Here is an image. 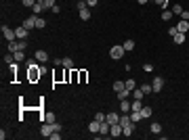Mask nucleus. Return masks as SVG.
Wrapping results in <instances>:
<instances>
[{"instance_id":"nucleus-1","label":"nucleus","mask_w":189,"mask_h":140,"mask_svg":"<svg viewBox=\"0 0 189 140\" xmlns=\"http://www.w3.org/2000/svg\"><path fill=\"white\" fill-rule=\"evenodd\" d=\"M44 73V69H40L38 65H34V67H27V77H30V82H36V80H40V75Z\"/></svg>"},{"instance_id":"nucleus-2","label":"nucleus","mask_w":189,"mask_h":140,"mask_svg":"<svg viewBox=\"0 0 189 140\" xmlns=\"http://www.w3.org/2000/svg\"><path fill=\"white\" fill-rule=\"evenodd\" d=\"M124 53H126V50H124V46H120V44H116V46H112V48H109V56H112L113 61L122 59V56H124Z\"/></svg>"},{"instance_id":"nucleus-3","label":"nucleus","mask_w":189,"mask_h":140,"mask_svg":"<svg viewBox=\"0 0 189 140\" xmlns=\"http://www.w3.org/2000/svg\"><path fill=\"white\" fill-rule=\"evenodd\" d=\"M55 132V125L53 123H48V121H44L42 123V128H40V134L44 136V138H51V134Z\"/></svg>"},{"instance_id":"nucleus-4","label":"nucleus","mask_w":189,"mask_h":140,"mask_svg":"<svg viewBox=\"0 0 189 140\" xmlns=\"http://www.w3.org/2000/svg\"><path fill=\"white\" fill-rule=\"evenodd\" d=\"M2 34H4V40H6V42H13V40L17 38V34H15V29L6 27V25H2Z\"/></svg>"},{"instance_id":"nucleus-5","label":"nucleus","mask_w":189,"mask_h":140,"mask_svg":"<svg viewBox=\"0 0 189 140\" xmlns=\"http://www.w3.org/2000/svg\"><path fill=\"white\" fill-rule=\"evenodd\" d=\"M151 88H153V92H160V90L164 88V77H155V80L151 82Z\"/></svg>"},{"instance_id":"nucleus-6","label":"nucleus","mask_w":189,"mask_h":140,"mask_svg":"<svg viewBox=\"0 0 189 140\" xmlns=\"http://www.w3.org/2000/svg\"><path fill=\"white\" fill-rule=\"evenodd\" d=\"M23 27L25 29H34L36 27V17H25L23 19Z\"/></svg>"},{"instance_id":"nucleus-7","label":"nucleus","mask_w":189,"mask_h":140,"mask_svg":"<svg viewBox=\"0 0 189 140\" xmlns=\"http://www.w3.org/2000/svg\"><path fill=\"white\" fill-rule=\"evenodd\" d=\"M177 29H179L181 34H187V32H189V21H185V19H181V21L177 23Z\"/></svg>"},{"instance_id":"nucleus-8","label":"nucleus","mask_w":189,"mask_h":140,"mask_svg":"<svg viewBox=\"0 0 189 140\" xmlns=\"http://www.w3.org/2000/svg\"><path fill=\"white\" fill-rule=\"evenodd\" d=\"M109 136H113V138L116 136H122V125L120 123H113L112 128H109Z\"/></svg>"},{"instance_id":"nucleus-9","label":"nucleus","mask_w":189,"mask_h":140,"mask_svg":"<svg viewBox=\"0 0 189 140\" xmlns=\"http://www.w3.org/2000/svg\"><path fill=\"white\" fill-rule=\"evenodd\" d=\"M32 11H34L36 15H40L42 11H46V6H44V0H36V4L32 6Z\"/></svg>"},{"instance_id":"nucleus-10","label":"nucleus","mask_w":189,"mask_h":140,"mask_svg":"<svg viewBox=\"0 0 189 140\" xmlns=\"http://www.w3.org/2000/svg\"><path fill=\"white\" fill-rule=\"evenodd\" d=\"M134 125H137V123H128V125H124V128H122V136H132V134H134Z\"/></svg>"},{"instance_id":"nucleus-11","label":"nucleus","mask_w":189,"mask_h":140,"mask_svg":"<svg viewBox=\"0 0 189 140\" xmlns=\"http://www.w3.org/2000/svg\"><path fill=\"white\" fill-rule=\"evenodd\" d=\"M15 34H17V40H25V38H27V34H30V29H25V27L21 25V27H17V29H15Z\"/></svg>"},{"instance_id":"nucleus-12","label":"nucleus","mask_w":189,"mask_h":140,"mask_svg":"<svg viewBox=\"0 0 189 140\" xmlns=\"http://www.w3.org/2000/svg\"><path fill=\"white\" fill-rule=\"evenodd\" d=\"M105 121L109 123V125H113V123H120V115H118V113H109V115H105Z\"/></svg>"},{"instance_id":"nucleus-13","label":"nucleus","mask_w":189,"mask_h":140,"mask_svg":"<svg viewBox=\"0 0 189 140\" xmlns=\"http://www.w3.org/2000/svg\"><path fill=\"white\" fill-rule=\"evenodd\" d=\"M36 61L46 63V61H48V53H46V50H36Z\"/></svg>"},{"instance_id":"nucleus-14","label":"nucleus","mask_w":189,"mask_h":140,"mask_svg":"<svg viewBox=\"0 0 189 140\" xmlns=\"http://www.w3.org/2000/svg\"><path fill=\"white\" fill-rule=\"evenodd\" d=\"M99 128H101V121H97V119L93 117V121L88 123V130H91L93 134H97V132H99Z\"/></svg>"},{"instance_id":"nucleus-15","label":"nucleus","mask_w":189,"mask_h":140,"mask_svg":"<svg viewBox=\"0 0 189 140\" xmlns=\"http://www.w3.org/2000/svg\"><path fill=\"white\" fill-rule=\"evenodd\" d=\"M132 98H137V101H143V96H145V92L141 90V88H134L132 90V94H130Z\"/></svg>"},{"instance_id":"nucleus-16","label":"nucleus","mask_w":189,"mask_h":140,"mask_svg":"<svg viewBox=\"0 0 189 140\" xmlns=\"http://www.w3.org/2000/svg\"><path fill=\"white\" fill-rule=\"evenodd\" d=\"M109 128H112V125H109L107 121H101V128H99V134H101V136L109 134Z\"/></svg>"},{"instance_id":"nucleus-17","label":"nucleus","mask_w":189,"mask_h":140,"mask_svg":"<svg viewBox=\"0 0 189 140\" xmlns=\"http://www.w3.org/2000/svg\"><path fill=\"white\" fill-rule=\"evenodd\" d=\"M78 15H80L82 21H88V19H91V11H88V6H86V9H82V11H78Z\"/></svg>"},{"instance_id":"nucleus-18","label":"nucleus","mask_w":189,"mask_h":140,"mask_svg":"<svg viewBox=\"0 0 189 140\" xmlns=\"http://www.w3.org/2000/svg\"><path fill=\"white\" fill-rule=\"evenodd\" d=\"M116 94H118V101H124V98H128V96H130L132 92H130V90H126V88H124V90H120V92H116Z\"/></svg>"},{"instance_id":"nucleus-19","label":"nucleus","mask_w":189,"mask_h":140,"mask_svg":"<svg viewBox=\"0 0 189 140\" xmlns=\"http://www.w3.org/2000/svg\"><path fill=\"white\" fill-rule=\"evenodd\" d=\"M141 119H143V117H141V111H130V121L132 123H139Z\"/></svg>"},{"instance_id":"nucleus-20","label":"nucleus","mask_w":189,"mask_h":140,"mask_svg":"<svg viewBox=\"0 0 189 140\" xmlns=\"http://www.w3.org/2000/svg\"><path fill=\"white\" fill-rule=\"evenodd\" d=\"M141 109H143V101H137V98H134L130 103V111H141Z\"/></svg>"},{"instance_id":"nucleus-21","label":"nucleus","mask_w":189,"mask_h":140,"mask_svg":"<svg viewBox=\"0 0 189 140\" xmlns=\"http://www.w3.org/2000/svg\"><path fill=\"white\" fill-rule=\"evenodd\" d=\"M120 109H122V113H130V103L124 98V101H120Z\"/></svg>"},{"instance_id":"nucleus-22","label":"nucleus","mask_w":189,"mask_h":140,"mask_svg":"<svg viewBox=\"0 0 189 140\" xmlns=\"http://www.w3.org/2000/svg\"><path fill=\"white\" fill-rule=\"evenodd\" d=\"M128 123H130V115H128V113H122V115H120V125L124 128V125H128Z\"/></svg>"},{"instance_id":"nucleus-23","label":"nucleus","mask_w":189,"mask_h":140,"mask_svg":"<svg viewBox=\"0 0 189 140\" xmlns=\"http://www.w3.org/2000/svg\"><path fill=\"white\" fill-rule=\"evenodd\" d=\"M172 40H174V44H183V42H185V34H181V32H179V34L172 36Z\"/></svg>"},{"instance_id":"nucleus-24","label":"nucleus","mask_w":189,"mask_h":140,"mask_svg":"<svg viewBox=\"0 0 189 140\" xmlns=\"http://www.w3.org/2000/svg\"><path fill=\"white\" fill-rule=\"evenodd\" d=\"M4 63H6V65H13V63H17V61H15V54H13V53L4 54Z\"/></svg>"},{"instance_id":"nucleus-25","label":"nucleus","mask_w":189,"mask_h":140,"mask_svg":"<svg viewBox=\"0 0 189 140\" xmlns=\"http://www.w3.org/2000/svg\"><path fill=\"white\" fill-rule=\"evenodd\" d=\"M149 130H151V132H153V134H160V132H162V125H160V123H158V121H153V123H151V125H149Z\"/></svg>"},{"instance_id":"nucleus-26","label":"nucleus","mask_w":189,"mask_h":140,"mask_svg":"<svg viewBox=\"0 0 189 140\" xmlns=\"http://www.w3.org/2000/svg\"><path fill=\"white\" fill-rule=\"evenodd\" d=\"M124 86H126V90H130V92H132V90L137 88V82L130 77V80H126V82H124Z\"/></svg>"},{"instance_id":"nucleus-27","label":"nucleus","mask_w":189,"mask_h":140,"mask_svg":"<svg viewBox=\"0 0 189 140\" xmlns=\"http://www.w3.org/2000/svg\"><path fill=\"white\" fill-rule=\"evenodd\" d=\"M141 117H143V119L151 117V107H143V109H141Z\"/></svg>"},{"instance_id":"nucleus-28","label":"nucleus","mask_w":189,"mask_h":140,"mask_svg":"<svg viewBox=\"0 0 189 140\" xmlns=\"http://www.w3.org/2000/svg\"><path fill=\"white\" fill-rule=\"evenodd\" d=\"M13 54H15V61H17V63L25 61V53H23V50H17V53H13Z\"/></svg>"},{"instance_id":"nucleus-29","label":"nucleus","mask_w":189,"mask_h":140,"mask_svg":"<svg viewBox=\"0 0 189 140\" xmlns=\"http://www.w3.org/2000/svg\"><path fill=\"white\" fill-rule=\"evenodd\" d=\"M63 67H65V69H72V67H74V61H72L70 56H65V59H63Z\"/></svg>"},{"instance_id":"nucleus-30","label":"nucleus","mask_w":189,"mask_h":140,"mask_svg":"<svg viewBox=\"0 0 189 140\" xmlns=\"http://www.w3.org/2000/svg\"><path fill=\"white\" fill-rule=\"evenodd\" d=\"M42 119H44V121H48V123H55L57 121V119H55V113H46Z\"/></svg>"},{"instance_id":"nucleus-31","label":"nucleus","mask_w":189,"mask_h":140,"mask_svg":"<svg viewBox=\"0 0 189 140\" xmlns=\"http://www.w3.org/2000/svg\"><path fill=\"white\" fill-rule=\"evenodd\" d=\"M183 13V6L181 4H172V15H181Z\"/></svg>"},{"instance_id":"nucleus-32","label":"nucleus","mask_w":189,"mask_h":140,"mask_svg":"<svg viewBox=\"0 0 189 140\" xmlns=\"http://www.w3.org/2000/svg\"><path fill=\"white\" fill-rule=\"evenodd\" d=\"M36 27H38V29H42V27H46V21H44L42 17H36Z\"/></svg>"},{"instance_id":"nucleus-33","label":"nucleus","mask_w":189,"mask_h":140,"mask_svg":"<svg viewBox=\"0 0 189 140\" xmlns=\"http://www.w3.org/2000/svg\"><path fill=\"white\" fill-rule=\"evenodd\" d=\"M134 48V40H126L124 42V50H132Z\"/></svg>"},{"instance_id":"nucleus-34","label":"nucleus","mask_w":189,"mask_h":140,"mask_svg":"<svg viewBox=\"0 0 189 140\" xmlns=\"http://www.w3.org/2000/svg\"><path fill=\"white\" fill-rule=\"evenodd\" d=\"M124 82H113V90H116V92H120V90H124Z\"/></svg>"},{"instance_id":"nucleus-35","label":"nucleus","mask_w":189,"mask_h":140,"mask_svg":"<svg viewBox=\"0 0 189 140\" xmlns=\"http://www.w3.org/2000/svg\"><path fill=\"white\" fill-rule=\"evenodd\" d=\"M141 90H143L145 94H149V92H153V88H151V84H141Z\"/></svg>"},{"instance_id":"nucleus-36","label":"nucleus","mask_w":189,"mask_h":140,"mask_svg":"<svg viewBox=\"0 0 189 140\" xmlns=\"http://www.w3.org/2000/svg\"><path fill=\"white\" fill-rule=\"evenodd\" d=\"M162 19H164V21H170V19H172V13H170L168 9H166V11H162Z\"/></svg>"},{"instance_id":"nucleus-37","label":"nucleus","mask_w":189,"mask_h":140,"mask_svg":"<svg viewBox=\"0 0 189 140\" xmlns=\"http://www.w3.org/2000/svg\"><path fill=\"white\" fill-rule=\"evenodd\" d=\"M86 6H88V4H86L84 0H78V2H76V9H78V11H82V9H86Z\"/></svg>"},{"instance_id":"nucleus-38","label":"nucleus","mask_w":189,"mask_h":140,"mask_svg":"<svg viewBox=\"0 0 189 140\" xmlns=\"http://www.w3.org/2000/svg\"><path fill=\"white\" fill-rule=\"evenodd\" d=\"M155 2H158V6H160V9H164V11L168 9V0H155Z\"/></svg>"},{"instance_id":"nucleus-39","label":"nucleus","mask_w":189,"mask_h":140,"mask_svg":"<svg viewBox=\"0 0 189 140\" xmlns=\"http://www.w3.org/2000/svg\"><path fill=\"white\" fill-rule=\"evenodd\" d=\"M94 119H97V121H105V113H101V111L94 113Z\"/></svg>"},{"instance_id":"nucleus-40","label":"nucleus","mask_w":189,"mask_h":140,"mask_svg":"<svg viewBox=\"0 0 189 140\" xmlns=\"http://www.w3.org/2000/svg\"><path fill=\"white\" fill-rule=\"evenodd\" d=\"M21 4H23V6H30V9H32V6L36 4V0H21Z\"/></svg>"},{"instance_id":"nucleus-41","label":"nucleus","mask_w":189,"mask_h":140,"mask_svg":"<svg viewBox=\"0 0 189 140\" xmlns=\"http://www.w3.org/2000/svg\"><path fill=\"white\" fill-rule=\"evenodd\" d=\"M44 6H46V9H48V11H51V9H53V6H55V0H44Z\"/></svg>"},{"instance_id":"nucleus-42","label":"nucleus","mask_w":189,"mask_h":140,"mask_svg":"<svg viewBox=\"0 0 189 140\" xmlns=\"http://www.w3.org/2000/svg\"><path fill=\"white\" fill-rule=\"evenodd\" d=\"M78 77H80V82H86V71H80Z\"/></svg>"},{"instance_id":"nucleus-43","label":"nucleus","mask_w":189,"mask_h":140,"mask_svg":"<svg viewBox=\"0 0 189 140\" xmlns=\"http://www.w3.org/2000/svg\"><path fill=\"white\" fill-rule=\"evenodd\" d=\"M51 140H61V134H59V132H53V134H51Z\"/></svg>"},{"instance_id":"nucleus-44","label":"nucleus","mask_w":189,"mask_h":140,"mask_svg":"<svg viewBox=\"0 0 189 140\" xmlns=\"http://www.w3.org/2000/svg\"><path fill=\"white\" fill-rule=\"evenodd\" d=\"M168 34H170V36H174V34H179V29H177V25H172V27H170V29H168Z\"/></svg>"},{"instance_id":"nucleus-45","label":"nucleus","mask_w":189,"mask_h":140,"mask_svg":"<svg viewBox=\"0 0 189 140\" xmlns=\"http://www.w3.org/2000/svg\"><path fill=\"white\" fill-rule=\"evenodd\" d=\"M143 69H145V71H153V65H151V63H145Z\"/></svg>"},{"instance_id":"nucleus-46","label":"nucleus","mask_w":189,"mask_h":140,"mask_svg":"<svg viewBox=\"0 0 189 140\" xmlns=\"http://www.w3.org/2000/svg\"><path fill=\"white\" fill-rule=\"evenodd\" d=\"M181 19H185V21H189V11H183V13H181Z\"/></svg>"},{"instance_id":"nucleus-47","label":"nucleus","mask_w":189,"mask_h":140,"mask_svg":"<svg viewBox=\"0 0 189 140\" xmlns=\"http://www.w3.org/2000/svg\"><path fill=\"white\" fill-rule=\"evenodd\" d=\"M51 11H53V13H55V15H57V13H61V6H59V4H55V6H53Z\"/></svg>"},{"instance_id":"nucleus-48","label":"nucleus","mask_w":189,"mask_h":140,"mask_svg":"<svg viewBox=\"0 0 189 140\" xmlns=\"http://www.w3.org/2000/svg\"><path fill=\"white\" fill-rule=\"evenodd\" d=\"M53 125H55V132H61V128H63V125H61V123H59V121H55V123H53Z\"/></svg>"},{"instance_id":"nucleus-49","label":"nucleus","mask_w":189,"mask_h":140,"mask_svg":"<svg viewBox=\"0 0 189 140\" xmlns=\"http://www.w3.org/2000/svg\"><path fill=\"white\" fill-rule=\"evenodd\" d=\"M145 2H149V0H139V4H145Z\"/></svg>"},{"instance_id":"nucleus-50","label":"nucleus","mask_w":189,"mask_h":140,"mask_svg":"<svg viewBox=\"0 0 189 140\" xmlns=\"http://www.w3.org/2000/svg\"><path fill=\"white\" fill-rule=\"evenodd\" d=\"M84 2H86V0H84Z\"/></svg>"}]
</instances>
